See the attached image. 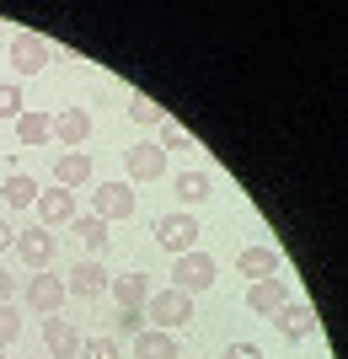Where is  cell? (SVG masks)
Returning <instances> with one entry per match:
<instances>
[{"mask_svg":"<svg viewBox=\"0 0 348 359\" xmlns=\"http://www.w3.org/2000/svg\"><path fill=\"white\" fill-rule=\"evenodd\" d=\"M6 247H16V231H11V220H0V252Z\"/></svg>","mask_w":348,"mask_h":359,"instance_id":"f546056e","label":"cell"},{"mask_svg":"<svg viewBox=\"0 0 348 359\" xmlns=\"http://www.w3.org/2000/svg\"><path fill=\"white\" fill-rule=\"evenodd\" d=\"M236 273L252 279V285H258V279H279V252H273V247H246V252L236 257Z\"/></svg>","mask_w":348,"mask_h":359,"instance_id":"9a60e30c","label":"cell"},{"mask_svg":"<svg viewBox=\"0 0 348 359\" xmlns=\"http://www.w3.org/2000/svg\"><path fill=\"white\" fill-rule=\"evenodd\" d=\"M155 241L167 247L172 257H182V252H198V220L188 210H177V215H161L155 220Z\"/></svg>","mask_w":348,"mask_h":359,"instance_id":"3957f363","label":"cell"},{"mask_svg":"<svg viewBox=\"0 0 348 359\" xmlns=\"http://www.w3.org/2000/svg\"><path fill=\"white\" fill-rule=\"evenodd\" d=\"M91 215H97V220H129V215H134L129 182H97V188H91Z\"/></svg>","mask_w":348,"mask_h":359,"instance_id":"8992f818","label":"cell"},{"mask_svg":"<svg viewBox=\"0 0 348 359\" xmlns=\"http://www.w3.org/2000/svg\"><path fill=\"white\" fill-rule=\"evenodd\" d=\"M0 359H6V354H0Z\"/></svg>","mask_w":348,"mask_h":359,"instance_id":"1f68e13d","label":"cell"},{"mask_svg":"<svg viewBox=\"0 0 348 359\" xmlns=\"http://www.w3.org/2000/svg\"><path fill=\"white\" fill-rule=\"evenodd\" d=\"M284 300H289L284 279H258V285H246V311H252V316H273Z\"/></svg>","mask_w":348,"mask_h":359,"instance_id":"5bb4252c","label":"cell"},{"mask_svg":"<svg viewBox=\"0 0 348 359\" xmlns=\"http://www.w3.org/2000/svg\"><path fill=\"white\" fill-rule=\"evenodd\" d=\"M0 194H6V204H11V210H32V204H38V194H43V188H38V177H27V172H11V177H6V188H0Z\"/></svg>","mask_w":348,"mask_h":359,"instance_id":"d6986e66","label":"cell"},{"mask_svg":"<svg viewBox=\"0 0 348 359\" xmlns=\"http://www.w3.org/2000/svg\"><path fill=\"white\" fill-rule=\"evenodd\" d=\"M16 338H22V311H16V306H0V348L16 344Z\"/></svg>","mask_w":348,"mask_h":359,"instance_id":"484cf974","label":"cell"},{"mask_svg":"<svg viewBox=\"0 0 348 359\" xmlns=\"http://www.w3.org/2000/svg\"><path fill=\"white\" fill-rule=\"evenodd\" d=\"M81 354H86V359H123L113 338H86V348H81Z\"/></svg>","mask_w":348,"mask_h":359,"instance_id":"4316f807","label":"cell"},{"mask_svg":"<svg viewBox=\"0 0 348 359\" xmlns=\"http://www.w3.org/2000/svg\"><path fill=\"white\" fill-rule=\"evenodd\" d=\"M27 107H22V86L16 81H0V118H22Z\"/></svg>","mask_w":348,"mask_h":359,"instance_id":"cb8c5ba5","label":"cell"},{"mask_svg":"<svg viewBox=\"0 0 348 359\" xmlns=\"http://www.w3.org/2000/svg\"><path fill=\"white\" fill-rule=\"evenodd\" d=\"M214 257L209 252H182L177 263H172V290H182V295H198V290L214 285Z\"/></svg>","mask_w":348,"mask_h":359,"instance_id":"7a4b0ae2","label":"cell"},{"mask_svg":"<svg viewBox=\"0 0 348 359\" xmlns=\"http://www.w3.org/2000/svg\"><path fill=\"white\" fill-rule=\"evenodd\" d=\"M16 252H22V263H27L32 273H48V263L60 252V236L43 231V225H27V231H16Z\"/></svg>","mask_w":348,"mask_h":359,"instance_id":"277c9868","label":"cell"},{"mask_svg":"<svg viewBox=\"0 0 348 359\" xmlns=\"http://www.w3.org/2000/svg\"><path fill=\"white\" fill-rule=\"evenodd\" d=\"M38 359H43V354H38Z\"/></svg>","mask_w":348,"mask_h":359,"instance_id":"4dcf8cb0","label":"cell"},{"mask_svg":"<svg viewBox=\"0 0 348 359\" xmlns=\"http://www.w3.org/2000/svg\"><path fill=\"white\" fill-rule=\"evenodd\" d=\"M107 279L113 273L97 263V257H81L76 269L64 273V295H81V300H97V295H107Z\"/></svg>","mask_w":348,"mask_h":359,"instance_id":"ba28073f","label":"cell"},{"mask_svg":"<svg viewBox=\"0 0 348 359\" xmlns=\"http://www.w3.org/2000/svg\"><path fill=\"white\" fill-rule=\"evenodd\" d=\"M145 322H155V332H177L193 322V295H182V290H151L145 300Z\"/></svg>","mask_w":348,"mask_h":359,"instance_id":"6da1fadb","label":"cell"},{"mask_svg":"<svg viewBox=\"0 0 348 359\" xmlns=\"http://www.w3.org/2000/svg\"><path fill=\"white\" fill-rule=\"evenodd\" d=\"M81 182H91V156L86 150H64L54 161V188H81Z\"/></svg>","mask_w":348,"mask_h":359,"instance_id":"e0dca14e","label":"cell"},{"mask_svg":"<svg viewBox=\"0 0 348 359\" xmlns=\"http://www.w3.org/2000/svg\"><path fill=\"white\" fill-rule=\"evenodd\" d=\"M172 194H177L182 204H204V198H214V182L204 177V172H177V177H172Z\"/></svg>","mask_w":348,"mask_h":359,"instance_id":"ffe728a7","label":"cell"},{"mask_svg":"<svg viewBox=\"0 0 348 359\" xmlns=\"http://www.w3.org/2000/svg\"><path fill=\"white\" fill-rule=\"evenodd\" d=\"M11 290H16V279L6 269H0V306H11Z\"/></svg>","mask_w":348,"mask_h":359,"instance_id":"f1b7e54d","label":"cell"},{"mask_svg":"<svg viewBox=\"0 0 348 359\" xmlns=\"http://www.w3.org/2000/svg\"><path fill=\"white\" fill-rule=\"evenodd\" d=\"M225 359H263L258 344H225Z\"/></svg>","mask_w":348,"mask_h":359,"instance_id":"83f0119b","label":"cell"},{"mask_svg":"<svg viewBox=\"0 0 348 359\" xmlns=\"http://www.w3.org/2000/svg\"><path fill=\"white\" fill-rule=\"evenodd\" d=\"M43 348L48 359H76L81 354V332L64 322V316H43Z\"/></svg>","mask_w":348,"mask_h":359,"instance_id":"7c38bea8","label":"cell"},{"mask_svg":"<svg viewBox=\"0 0 348 359\" xmlns=\"http://www.w3.org/2000/svg\"><path fill=\"white\" fill-rule=\"evenodd\" d=\"M16 140H22V145L54 140V118H48V113H22V118H16Z\"/></svg>","mask_w":348,"mask_h":359,"instance_id":"7402d4cb","label":"cell"},{"mask_svg":"<svg viewBox=\"0 0 348 359\" xmlns=\"http://www.w3.org/2000/svg\"><path fill=\"white\" fill-rule=\"evenodd\" d=\"M32 210H38V225H43V231L70 225V220H76V194H70V188H48V194H38Z\"/></svg>","mask_w":348,"mask_h":359,"instance_id":"8fae6325","label":"cell"},{"mask_svg":"<svg viewBox=\"0 0 348 359\" xmlns=\"http://www.w3.org/2000/svg\"><path fill=\"white\" fill-rule=\"evenodd\" d=\"M129 118L145 123V129H161V123H167V113H161V107H155L145 91H134V97H129Z\"/></svg>","mask_w":348,"mask_h":359,"instance_id":"603a6c76","label":"cell"},{"mask_svg":"<svg viewBox=\"0 0 348 359\" xmlns=\"http://www.w3.org/2000/svg\"><path fill=\"white\" fill-rule=\"evenodd\" d=\"M273 322H279V332H284L289 344H300V338H311V332L321 327V322H316V311H311L305 300H284V306L273 311Z\"/></svg>","mask_w":348,"mask_h":359,"instance_id":"30bf717a","label":"cell"},{"mask_svg":"<svg viewBox=\"0 0 348 359\" xmlns=\"http://www.w3.org/2000/svg\"><path fill=\"white\" fill-rule=\"evenodd\" d=\"M86 135H91V113L86 107H64L60 118H54V140H64L70 150L86 145Z\"/></svg>","mask_w":348,"mask_h":359,"instance_id":"2e32d148","label":"cell"},{"mask_svg":"<svg viewBox=\"0 0 348 359\" xmlns=\"http://www.w3.org/2000/svg\"><path fill=\"white\" fill-rule=\"evenodd\" d=\"M107 295L118 300L123 311H145V300H151V279H145V273H118V279H107Z\"/></svg>","mask_w":348,"mask_h":359,"instance_id":"4fadbf2b","label":"cell"},{"mask_svg":"<svg viewBox=\"0 0 348 359\" xmlns=\"http://www.w3.org/2000/svg\"><path fill=\"white\" fill-rule=\"evenodd\" d=\"M161 150H198L193 145V135H188V129H182V123H161Z\"/></svg>","mask_w":348,"mask_h":359,"instance_id":"d4e9b609","label":"cell"},{"mask_svg":"<svg viewBox=\"0 0 348 359\" xmlns=\"http://www.w3.org/2000/svg\"><path fill=\"white\" fill-rule=\"evenodd\" d=\"M70 231H76V241L86 247L91 257L107 247V220H97V215H76V220H70Z\"/></svg>","mask_w":348,"mask_h":359,"instance_id":"44dd1931","label":"cell"},{"mask_svg":"<svg viewBox=\"0 0 348 359\" xmlns=\"http://www.w3.org/2000/svg\"><path fill=\"white\" fill-rule=\"evenodd\" d=\"M123 166H129L134 182H155V177H167V150L155 145V140H134V145L123 150Z\"/></svg>","mask_w":348,"mask_h":359,"instance_id":"5b68a950","label":"cell"},{"mask_svg":"<svg viewBox=\"0 0 348 359\" xmlns=\"http://www.w3.org/2000/svg\"><path fill=\"white\" fill-rule=\"evenodd\" d=\"M134 359H182L177 354V332H155V327L134 332Z\"/></svg>","mask_w":348,"mask_h":359,"instance_id":"ac0fdd59","label":"cell"},{"mask_svg":"<svg viewBox=\"0 0 348 359\" xmlns=\"http://www.w3.org/2000/svg\"><path fill=\"white\" fill-rule=\"evenodd\" d=\"M6 65H11L16 75H38L48 65V43L38 38V32H16L11 48H6Z\"/></svg>","mask_w":348,"mask_h":359,"instance_id":"52a82bcc","label":"cell"},{"mask_svg":"<svg viewBox=\"0 0 348 359\" xmlns=\"http://www.w3.org/2000/svg\"><path fill=\"white\" fill-rule=\"evenodd\" d=\"M64 279H54V273H32L27 279V306L38 316H60V306H64Z\"/></svg>","mask_w":348,"mask_h":359,"instance_id":"9c48e42d","label":"cell"}]
</instances>
